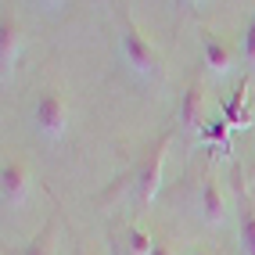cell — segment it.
I'll use <instances>...</instances> for the list:
<instances>
[{"instance_id":"7a4b0ae2","label":"cell","mask_w":255,"mask_h":255,"mask_svg":"<svg viewBox=\"0 0 255 255\" xmlns=\"http://www.w3.org/2000/svg\"><path fill=\"white\" fill-rule=\"evenodd\" d=\"M173 144V137H162L155 147H151V155L144 158L140 165V176H137V187H140V201L151 205V201L158 198V187H162V173H165V151Z\"/></svg>"},{"instance_id":"30bf717a","label":"cell","mask_w":255,"mask_h":255,"mask_svg":"<svg viewBox=\"0 0 255 255\" xmlns=\"http://www.w3.org/2000/svg\"><path fill=\"white\" fill-rule=\"evenodd\" d=\"M180 119H183V126H205V123H201V90L198 87H191V90L183 94Z\"/></svg>"},{"instance_id":"e0dca14e","label":"cell","mask_w":255,"mask_h":255,"mask_svg":"<svg viewBox=\"0 0 255 255\" xmlns=\"http://www.w3.org/2000/svg\"><path fill=\"white\" fill-rule=\"evenodd\" d=\"M252 173H255V165H252Z\"/></svg>"},{"instance_id":"277c9868","label":"cell","mask_w":255,"mask_h":255,"mask_svg":"<svg viewBox=\"0 0 255 255\" xmlns=\"http://www.w3.org/2000/svg\"><path fill=\"white\" fill-rule=\"evenodd\" d=\"M0 194H4V205H25L29 198V169L22 162H4L0 169Z\"/></svg>"},{"instance_id":"5b68a950","label":"cell","mask_w":255,"mask_h":255,"mask_svg":"<svg viewBox=\"0 0 255 255\" xmlns=\"http://www.w3.org/2000/svg\"><path fill=\"white\" fill-rule=\"evenodd\" d=\"M18 50H22V29L14 25V18H0V69H4V83L14 72V61H18Z\"/></svg>"},{"instance_id":"ba28073f","label":"cell","mask_w":255,"mask_h":255,"mask_svg":"<svg viewBox=\"0 0 255 255\" xmlns=\"http://www.w3.org/2000/svg\"><path fill=\"white\" fill-rule=\"evenodd\" d=\"M223 119L230 129H248L252 126V108H248V83L237 87V94L223 105Z\"/></svg>"},{"instance_id":"8fae6325","label":"cell","mask_w":255,"mask_h":255,"mask_svg":"<svg viewBox=\"0 0 255 255\" xmlns=\"http://www.w3.org/2000/svg\"><path fill=\"white\" fill-rule=\"evenodd\" d=\"M201 140L230 151V126H227V119H219V123H205V126H201Z\"/></svg>"},{"instance_id":"52a82bcc","label":"cell","mask_w":255,"mask_h":255,"mask_svg":"<svg viewBox=\"0 0 255 255\" xmlns=\"http://www.w3.org/2000/svg\"><path fill=\"white\" fill-rule=\"evenodd\" d=\"M201 216H205L209 227H219L227 216V201H223V191H219V183L209 176L205 187H201Z\"/></svg>"},{"instance_id":"6da1fadb","label":"cell","mask_w":255,"mask_h":255,"mask_svg":"<svg viewBox=\"0 0 255 255\" xmlns=\"http://www.w3.org/2000/svg\"><path fill=\"white\" fill-rule=\"evenodd\" d=\"M36 126L47 140H61L69 133V101H65L58 90H47L36 101Z\"/></svg>"},{"instance_id":"4fadbf2b","label":"cell","mask_w":255,"mask_h":255,"mask_svg":"<svg viewBox=\"0 0 255 255\" xmlns=\"http://www.w3.org/2000/svg\"><path fill=\"white\" fill-rule=\"evenodd\" d=\"M25 255H54V230L47 227V230L36 237V241L25 248Z\"/></svg>"},{"instance_id":"9a60e30c","label":"cell","mask_w":255,"mask_h":255,"mask_svg":"<svg viewBox=\"0 0 255 255\" xmlns=\"http://www.w3.org/2000/svg\"><path fill=\"white\" fill-rule=\"evenodd\" d=\"M151 255H176V252L169 248V245H162V241H158V245H155V252H151Z\"/></svg>"},{"instance_id":"3957f363","label":"cell","mask_w":255,"mask_h":255,"mask_svg":"<svg viewBox=\"0 0 255 255\" xmlns=\"http://www.w3.org/2000/svg\"><path fill=\"white\" fill-rule=\"evenodd\" d=\"M123 58L126 65H133V72H140V76H155L158 72V54L151 50V43L140 36L137 29H123Z\"/></svg>"},{"instance_id":"8992f818","label":"cell","mask_w":255,"mask_h":255,"mask_svg":"<svg viewBox=\"0 0 255 255\" xmlns=\"http://www.w3.org/2000/svg\"><path fill=\"white\" fill-rule=\"evenodd\" d=\"M201 58H205V65L216 72V76H223V72H230V65H234V54H230V47L219 40V36H212V32H205L201 36Z\"/></svg>"},{"instance_id":"2e32d148","label":"cell","mask_w":255,"mask_h":255,"mask_svg":"<svg viewBox=\"0 0 255 255\" xmlns=\"http://www.w3.org/2000/svg\"><path fill=\"white\" fill-rule=\"evenodd\" d=\"M198 255H209V252H198Z\"/></svg>"},{"instance_id":"7c38bea8","label":"cell","mask_w":255,"mask_h":255,"mask_svg":"<svg viewBox=\"0 0 255 255\" xmlns=\"http://www.w3.org/2000/svg\"><path fill=\"white\" fill-rule=\"evenodd\" d=\"M155 252V241H151L147 230H133L129 234V255H151Z\"/></svg>"},{"instance_id":"5bb4252c","label":"cell","mask_w":255,"mask_h":255,"mask_svg":"<svg viewBox=\"0 0 255 255\" xmlns=\"http://www.w3.org/2000/svg\"><path fill=\"white\" fill-rule=\"evenodd\" d=\"M245 58H248V65H255V14L245 29Z\"/></svg>"},{"instance_id":"9c48e42d","label":"cell","mask_w":255,"mask_h":255,"mask_svg":"<svg viewBox=\"0 0 255 255\" xmlns=\"http://www.w3.org/2000/svg\"><path fill=\"white\" fill-rule=\"evenodd\" d=\"M237 237H241V252L255 255V205H252V201L241 205V216H237Z\"/></svg>"}]
</instances>
